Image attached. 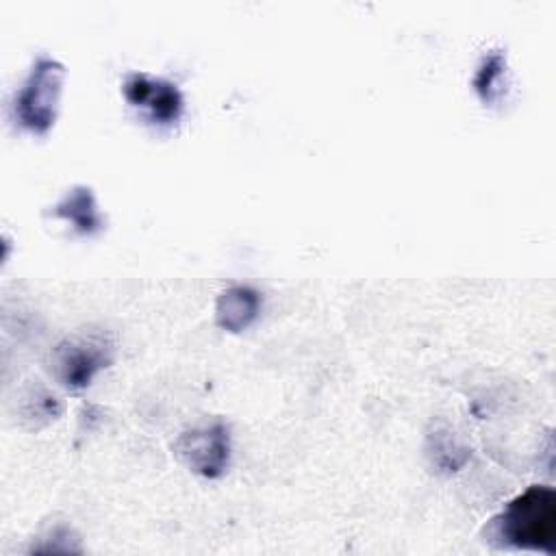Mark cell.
Returning <instances> with one entry per match:
<instances>
[{
	"instance_id": "6da1fadb",
	"label": "cell",
	"mask_w": 556,
	"mask_h": 556,
	"mask_svg": "<svg viewBox=\"0 0 556 556\" xmlns=\"http://www.w3.org/2000/svg\"><path fill=\"white\" fill-rule=\"evenodd\" d=\"M484 541L497 549L554 552L556 541V493L552 486L534 484L513 497L484 526Z\"/></svg>"
},
{
	"instance_id": "7a4b0ae2",
	"label": "cell",
	"mask_w": 556,
	"mask_h": 556,
	"mask_svg": "<svg viewBox=\"0 0 556 556\" xmlns=\"http://www.w3.org/2000/svg\"><path fill=\"white\" fill-rule=\"evenodd\" d=\"M65 80V67L56 59L39 56L30 74L26 76L24 85L15 93L13 100V115L15 122L37 135L50 130L56 119L59 98Z\"/></svg>"
},
{
	"instance_id": "3957f363",
	"label": "cell",
	"mask_w": 556,
	"mask_h": 556,
	"mask_svg": "<svg viewBox=\"0 0 556 556\" xmlns=\"http://www.w3.org/2000/svg\"><path fill=\"white\" fill-rule=\"evenodd\" d=\"M111 354L113 345L104 334H78L56 345L52 369L67 389H83L111 363Z\"/></svg>"
},
{
	"instance_id": "277c9868",
	"label": "cell",
	"mask_w": 556,
	"mask_h": 556,
	"mask_svg": "<svg viewBox=\"0 0 556 556\" xmlns=\"http://www.w3.org/2000/svg\"><path fill=\"white\" fill-rule=\"evenodd\" d=\"M176 456L204 478H219L230 460L228 428L219 421L182 432L174 445Z\"/></svg>"
},
{
	"instance_id": "5b68a950",
	"label": "cell",
	"mask_w": 556,
	"mask_h": 556,
	"mask_svg": "<svg viewBox=\"0 0 556 556\" xmlns=\"http://www.w3.org/2000/svg\"><path fill=\"white\" fill-rule=\"evenodd\" d=\"M122 91L126 100L132 106L143 109L154 124H174L178 122L185 109L182 93L174 83L163 78H152L143 72L128 74L124 78Z\"/></svg>"
},
{
	"instance_id": "8992f818",
	"label": "cell",
	"mask_w": 556,
	"mask_h": 556,
	"mask_svg": "<svg viewBox=\"0 0 556 556\" xmlns=\"http://www.w3.org/2000/svg\"><path fill=\"white\" fill-rule=\"evenodd\" d=\"M261 311V293L248 285L224 289L215 304V321L228 332L245 330Z\"/></svg>"
},
{
	"instance_id": "52a82bcc",
	"label": "cell",
	"mask_w": 556,
	"mask_h": 556,
	"mask_svg": "<svg viewBox=\"0 0 556 556\" xmlns=\"http://www.w3.org/2000/svg\"><path fill=\"white\" fill-rule=\"evenodd\" d=\"M52 213H54V217L70 222L72 228L83 235H96L104 226L96 195L89 187H74L72 191H67L54 204Z\"/></svg>"
},
{
	"instance_id": "ba28073f",
	"label": "cell",
	"mask_w": 556,
	"mask_h": 556,
	"mask_svg": "<svg viewBox=\"0 0 556 556\" xmlns=\"http://www.w3.org/2000/svg\"><path fill=\"white\" fill-rule=\"evenodd\" d=\"M504 70H506V59L500 52H493L482 61V65H480V70L473 78V87L486 104L495 102L502 96V91H504Z\"/></svg>"
}]
</instances>
